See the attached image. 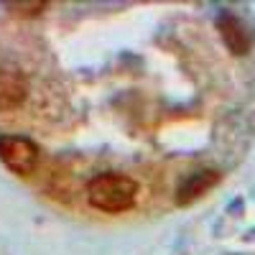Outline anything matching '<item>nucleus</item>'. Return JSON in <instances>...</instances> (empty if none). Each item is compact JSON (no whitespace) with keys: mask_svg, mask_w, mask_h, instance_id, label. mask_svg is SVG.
<instances>
[{"mask_svg":"<svg viewBox=\"0 0 255 255\" xmlns=\"http://www.w3.org/2000/svg\"><path fill=\"white\" fill-rule=\"evenodd\" d=\"M138 191L140 186L133 176L105 171V174H97L87 184V202L100 212L118 215V212L130 209L138 202Z\"/></svg>","mask_w":255,"mask_h":255,"instance_id":"nucleus-1","label":"nucleus"},{"mask_svg":"<svg viewBox=\"0 0 255 255\" xmlns=\"http://www.w3.org/2000/svg\"><path fill=\"white\" fill-rule=\"evenodd\" d=\"M0 161L18 176H31L38 168L41 151L26 135H0Z\"/></svg>","mask_w":255,"mask_h":255,"instance_id":"nucleus-2","label":"nucleus"},{"mask_svg":"<svg viewBox=\"0 0 255 255\" xmlns=\"http://www.w3.org/2000/svg\"><path fill=\"white\" fill-rule=\"evenodd\" d=\"M28 95V82L26 74L18 67H10V64H3L0 67V110H18L20 105L26 102Z\"/></svg>","mask_w":255,"mask_h":255,"instance_id":"nucleus-3","label":"nucleus"},{"mask_svg":"<svg viewBox=\"0 0 255 255\" xmlns=\"http://www.w3.org/2000/svg\"><path fill=\"white\" fill-rule=\"evenodd\" d=\"M217 31L225 41V46L232 54H248L253 46V36L248 31V26L235 15V13H220L217 15Z\"/></svg>","mask_w":255,"mask_h":255,"instance_id":"nucleus-4","label":"nucleus"},{"mask_svg":"<svg viewBox=\"0 0 255 255\" xmlns=\"http://www.w3.org/2000/svg\"><path fill=\"white\" fill-rule=\"evenodd\" d=\"M217 181H220V174L212 171V168H202V171L189 174V176L181 181L179 191H176V202H179L181 207H186V204H191V202H197V199L204 197Z\"/></svg>","mask_w":255,"mask_h":255,"instance_id":"nucleus-5","label":"nucleus"},{"mask_svg":"<svg viewBox=\"0 0 255 255\" xmlns=\"http://www.w3.org/2000/svg\"><path fill=\"white\" fill-rule=\"evenodd\" d=\"M5 8L10 10V13H18V15H38L41 10H46L49 8V3L46 0H33V3H20V0H13V3H5Z\"/></svg>","mask_w":255,"mask_h":255,"instance_id":"nucleus-6","label":"nucleus"}]
</instances>
